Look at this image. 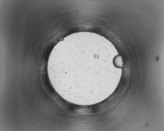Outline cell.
Returning <instances> with one entry per match:
<instances>
[{
    "label": "cell",
    "mask_w": 164,
    "mask_h": 131,
    "mask_svg": "<svg viewBox=\"0 0 164 131\" xmlns=\"http://www.w3.org/2000/svg\"><path fill=\"white\" fill-rule=\"evenodd\" d=\"M63 46L69 53L61 46L50 56L47 63L48 72L56 79L76 74L97 76L117 68L113 60L110 61L91 50L87 54L80 48L78 53L72 54Z\"/></svg>",
    "instance_id": "1"
},
{
    "label": "cell",
    "mask_w": 164,
    "mask_h": 131,
    "mask_svg": "<svg viewBox=\"0 0 164 131\" xmlns=\"http://www.w3.org/2000/svg\"><path fill=\"white\" fill-rule=\"evenodd\" d=\"M113 62L115 66L117 68H121L123 66L122 58L119 55H117L114 57Z\"/></svg>",
    "instance_id": "2"
}]
</instances>
